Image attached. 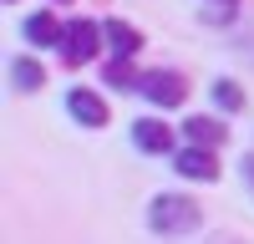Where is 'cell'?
<instances>
[{"label":"cell","instance_id":"obj_14","mask_svg":"<svg viewBox=\"0 0 254 244\" xmlns=\"http://www.w3.org/2000/svg\"><path fill=\"white\" fill-rule=\"evenodd\" d=\"M244 183H249V193H254V153L244 158Z\"/></svg>","mask_w":254,"mask_h":244},{"label":"cell","instance_id":"obj_12","mask_svg":"<svg viewBox=\"0 0 254 244\" xmlns=\"http://www.w3.org/2000/svg\"><path fill=\"white\" fill-rule=\"evenodd\" d=\"M214 102H219V112H244V92H239V81L219 76V81H214Z\"/></svg>","mask_w":254,"mask_h":244},{"label":"cell","instance_id":"obj_6","mask_svg":"<svg viewBox=\"0 0 254 244\" xmlns=\"http://www.w3.org/2000/svg\"><path fill=\"white\" fill-rule=\"evenodd\" d=\"M66 112H71V122H81V127H107V102L97 92H87V87L66 92Z\"/></svg>","mask_w":254,"mask_h":244},{"label":"cell","instance_id":"obj_5","mask_svg":"<svg viewBox=\"0 0 254 244\" xmlns=\"http://www.w3.org/2000/svg\"><path fill=\"white\" fill-rule=\"evenodd\" d=\"M132 148L147 153V158H163V153H173V127L158 117H137L132 122Z\"/></svg>","mask_w":254,"mask_h":244},{"label":"cell","instance_id":"obj_10","mask_svg":"<svg viewBox=\"0 0 254 244\" xmlns=\"http://www.w3.org/2000/svg\"><path fill=\"white\" fill-rule=\"evenodd\" d=\"M183 137H188V142H208V148H219L229 132H224L219 117H188V122H183Z\"/></svg>","mask_w":254,"mask_h":244},{"label":"cell","instance_id":"obj_13","mask_svg":"<svg viewBox=\"0 0 254 244\" xmlns=\"http://www.w3.org/2000/svg\"><path fill=\"white\" fill-rule=\"evenodd\" d=\"M137 76L142 71H132V56H117L107 66V87H137Z\"/></svg>","mask_w":254,"mask_h":244},{"label":"cell","instance_id":"obj_16","mask_svg":"<svg viewBox=\"0 0 254 244\" xmlns=\"http://www.w3.org/2000/svg\"><path fill=\"white\" fill-rule=\"evenodd\" d=\"M10 5H15V0H10Z\"/></svg>","mask_w":254,"mask_h":244},{"label":"cell","instance_id":"obj_4","mask_svg":"<svg viewBox=\"0 0 254 244\" xmlns=\"http://www.w3.org/2000/svg\"><path fill=\"white\" fill-rule=\"evenodd\" d=\"M173 168L183 178H193V183H214L219 178V153L208 148V142H188V148L173 153Z\"/></svg>","mask_w":254,"mask_h":244},{"label":"cell","instance_id":"obj_3","mask_svg":"<svg viewBox=\"0 0 254 244\" xmlns=\"http://www.w3.org/2000/svg\"><path fill=\"white\" fill-rule=\"evenodd\" d=\"M102 41H107V31H102L97 20H71L56 51H61V61H66V66H87V61L102 56Z\"/></svg>","mask_w":254,"mask_h":244},{"label":"cell","instance_id":"obj_2","mask_svg":"<svg viewBox=\"0 0 254 244\" xmlns=\"http://www.w3.org/2000/svg\"><path fill=\"white\" fill-rule=\"evenodd\" d=\"M132 92H137L142 102H153V107L173 112V107H183V102H188V81H183V71H168V66H158V71H142Z\"/></svg>","mask_w":254,"mask_h":244},{"label":"cell","instance_id":"obj_9","mask_svg":"<svg viewBox=\"0 0 254 244\" xmlns=\"http://www.w3.org/2000/svg\"><path fill=\"white\" fill-rule=\"evenodd\" d=\"M102 31H107L112 56H137V51H142V31H137V26H127L122 15H117V20H102Z\"/></svg>","mask_w":254,"mask_h":244},{"label":"cell","instance_id":"obj_15","mask_svg":"<svg viewBox=\"0 0 254 244\" xmlns=\"http://www.w3.org/2000/svg\"><path fill=\"white\" fill-rule=\"evenodd\" d=\"M61 5H66V0H61Z\"/></svg>","mask_w":254,"mask_h":244},{"label":"cell","instance_id":"obj_1","mask_svg":"<svg viewBox=\"0 0 254 244\" xmlns=\"http://www.w3.org/2000/svg\"><path fill=\"white\" fill-rule=\"evenodd\" d=\"M203 229V209L188 193H158L147 203V234L158 239H188Z\"/></svg>","mask_w":254,"mask_h":244},{"label":"cell","instance_id":"obj_11","mask_svg":"<svg viewBox=\"0 0 254 244\" xmlns=\"http://www.w3.org/2000/svg\"><path fill=\"white\" fill-rule=\"evenodd\" d=\"M198 5H203V20H208V26H234V15H239V0H198Z\"/></svg>","mask_w":254,"mask_h":244},{"label":"cell","instance_id":"obj_8","mask_svg":"<svg viewBox=\"0 0 254 244\" xmlns=\"http://www.w3.org/2000/svg\"><path fill=\"white\" fill-rule=\"evenodd\" d=\"M41 87H46V66L36 56H15L10 61V92L26 97V92H41Z\"/></svg>","mask_w":254,"mask_h":244},{"label":"cell","instance_id":"obj_7","mask_svg":"<svg viewBox=\"0 0 254 244\" xmlns=\"http://www.w3.org/2000/svg\"><path fill=\"white\" fill-rule=\"evenodd\" d=\"M26 41L31 46H61V36H66V26H61V20L51 15V10H36V15H26Z\"/></svg>","mask_w":254,"mask_h":244}]
</instances>
